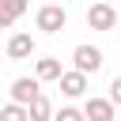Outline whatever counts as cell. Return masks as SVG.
Segmentation results:
<instances>
[{"instance_id":"3","label":"cell","mask_w":121,"mask_h":121,"mask_svg":"<svg viewBox=\"0 0 121 121\" xmlns=\"http://www.w3.org/2000/svg\"><path fill=\"white\" fill-rule=\"evenodd\" d=\"M87 26H91V30H113V26H117V8L106 4V0H95V4L87 8Z\"/></svg>"},{"instance_id":"1","label":"cell","mask_w":121,"mask_h":121,"mask_svg":"<svg viewBox=\"0 0 121 121\" xmlns=\"http://www.w3.org/2000/svg\"><path fill=\"white\" fill-rule=\"evenodd\" d=\"M34 23H38V30H45V34H60L64 23H68V11H64L60 4H42L38 15H34Z\"/></svg>"},{"instance_id":"14","label":"cell","mask_w":121,"mask_h":121,"mask_svg":"<svg viewBox=\"0 0 121 121\" xmlns=\"http://www.w3.org/2000/svg\"><path fill=\"white\" fill-rule=\"evenodd\" d=\"M11 23H15V19H11V15H8V11H4V4H0V30H8V26H11Z\"/></svg>"},{"instance_id":"5","label":"cell","mask_w":121,"mask_h":121,"mask_svg":"<svg viewBox=\"0 0 121 121\" xmlns=\"http://www.w3.org/2000/svg\"><path fill=\"white\" fill-rule=\"evenodd\" d=\"M113 113H117V106H113L110 98L91 95V98L83 102V117H87V121H113Z\"/></svg>"},{"instance_id":"13","label":"cell","mask_w":121,"mask_h":121,"mask_svg":"<svg viewBox=\"0 0 121 121\" xmlns=\"http://www.w3.org/2000/svg\"><path fill=\"white\" fill-rule=\"evenodd\" d=\"M110 102H113V106H121V76L110 83Z\"/></svg>"},{"instance_id":"6","label":"cell","mask_w":121,"mask_h":121,"mask_svg":"<svg viewBox=\"0 0 121 121\" xmlns=\"http://www.w3.org/2000/svg\"><path fill=\"white\" fill-rule=\"evenodd\" d=\"M57 83H60V95H68V98H83V95H87V76L76 72V68H72V72H60Z\"/></svg>"},{"instance_id":"9","label":"cell","mask_w":121,"mask_h":121,"mask_svg":"<svg viewBox=\"0 0 121 121\" xmlns=\"http://www.w3.org/2000/svg\"><path fill=\"white\" fill-rule=\"evenodd\" d=\"M26 121H53V106L45 95H38L30 106H26Z\"/></svg>"},{"instance_id":"11","label":"cell","mask_w":121,"mask_h":121,"mask_svg":"<svg viewBox=\"0 0 121 121\" xmlns=\"http://www.w3.org/2000/svg\"><path fill=\"white\" fill-rule=\"evenodd\" d=\"M4 4V11L11 15V19H19V15H26V8H30V0H0Z\"/></svg>"},{"instance_id":"8","label":"cell","mask_w":121,"mask_h":121,"mask_svg":"<svg viewBox=\"0 0 121 121\" xmlns=\"http://www.w3.org/2000/svg\"><path fill=\"white\" fill-rule=\"evenodd\" d=\"M60 72H64V68H60V60H57V57H42V60L34 64V79H38V83L60 79Z\"/></svg>"},{"instance_id":"12","label":"cell","mask_w":121,"mask_h":121,"mask_svg":"<svg viewBox=\"0 0 121 121\" xmlns=\"http://www.w3.org/2000/svg\"><path fill=\"white\" fill-rule=\"evenodd\" d=\"M53 121H87V117H83V110H76V106H60V110L53 113Z\"/></svg>"},{"instance_id":"7","label":"cell","mask_w":121,"mask_h":121,"mask_svg":"<svg viewBox=\"0 0 121 121\" xmlns=\"http://www.w3.org/2000/svg\"><path fill=\"white\" fill-rule=\"evenodd\" d=\"M30 53H34V38H30V34L19 30V34L8 38V57H11V60H26Z\"/></svg>"},{"instance_id":"2","label":"cell","mask_w":121,"mask_h":121,"mask_svg":"<svg viewBox=\"0 0 121 121\" xmlns=\"http://www.w3.org/2000/svg\"><path fill=\"white\" fill-rule=\"evenodd\" d=\"M72 64H76V72L95 76L106 60H102V49H98V45H87V42H83V45H76V49H72Z\"/></svg>"},{"instance_id":"10","label":"cell","mask_w":121,"mask_h":121,"mask_svg":"<svg viewBox=\"0 0 121 121\" xmlns=\"http://www.w3.org/2000/svg\"><path fill=\"white\" fill-rule=\"evenodd\" d=\"M0 121H26V106H19V102H8V106L0 110Z\"/></svg>"},{"instance_id":"4","label":"cell","mask_w":121,"mask_h":121,"mask_svg":"<svg viewBox=\"0 0 121 121\" xmlns=\"http://www.w3.org/2000/svg\"><path fill=\"white\" fill-rule=\"evenodd\" d=\"M11 102H19V106H30L38 95H42V83L38 79H30V76H19V79H11Z\"/></svg>"},{"instance_id":"15","label":"cell","mask_w":121,"mask_h":121,"mask_svg":"<svg viewBox=\"0 0 121 121\" xmlns=\"http://www.w3.org/2000/svg\"><path fill=\"white\" fill-rule=\"evenodd\" d=\"M45 4H53V0H45Z\"/></svg>"}]
</instances>
